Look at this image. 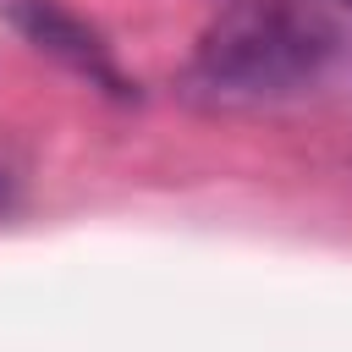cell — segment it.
I'll list each match as a JSON object with an SVG mask.
<instances>
[{"instance_id":"4","label":"cell","mask_w":352,"mask_h":352,"mask_svg":"<svg viewBox=\"0 0 352 352\" xmlns=\"http://www.w3.org/2000/svg\"><path fill=\"white\" fill-rule=\"evenodd\" d=\"M336 6H341V11H352V0H336Z\"/></svg>"},{"instance_id":"2","label":"cell","mask_w":352,"mask_h":352,"mask_svg":"<svg viewBox=\"0 0 352 352\" xmlns=\"http://www.w3.org/2000/svg\"><path fill=\"white\" fill-rule=\"evenodd\" d=\"M6 16H11V28H16L33 50H44V55L66 60V66H72V72H82L88 82H99L104 94L126 99V77L116 72L110 50H104V44H99V33H94L88 22H77L66 6H55V0H11V6H6Z\"/></svg>"},{"instance_id":"3","label":"cell","mask_w":352,"mask_h":352,"mask_svg":"<svg viewBox=\"0 0 352 352\" xmlns=\"http://www.w3.org/2000/svg\"><path fill=\"white\" fill-rule=\"evenodd\" d=\"M11 204H16V182H11V176H6V170H0V214H6V209H11Z\"/></svg>"},{"instance_id":"5","label":"cell","mask_w":352,"mask_h":352,"mask_svg":"<svg viewBox=\"0 0 352 352\" xmlns=\"http://www.w3.org/2000/svg\"><path fill=\"white\" fill-rule=\"evenodd\" d=\"M226 6H253V0H226Z\"/></svg>"},{"instance_id":"1","label":"cell","mask_w":352,"mask_h":352,"mask_svg":"<svg viewBox=\"0 0 352 352\" xmlns=\"http://www.w3.org/2000/svg\"><path fill=\"white\" fill-rule=\"evenodd\" d=\"M336 28L302 6V0H253V6H226L220 28L204 38L192 60V82L209 99H270L308 88L330 55H336Z\"/></svg>"}]
</instances>
